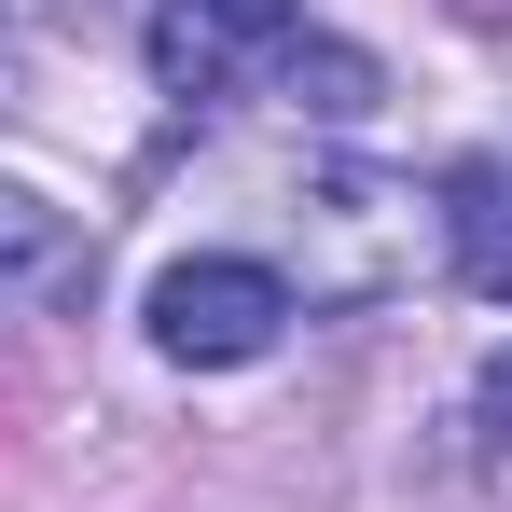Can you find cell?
Listing matches in <instances>:
<instances>
[{"label":"cell","mask_w":512,"mask_h":512,"mask_svg":"<svg viewBox=\"0 0 512 512\" xmlns=\"http://www.w3.org/2000/svg\"><path fill=\"white\" fill-rule=\"evenodd\" d=\"M429 222H443L457 277H471L485 305H512V153H457L443 194H429Z\"/></svg>","instance_id":"4"},{"label":"cell","mask_w":512,"mask_h":512,"mask_svg":"<svg viewBox=\"0 0 512 512\" xmlns=\"http://www.w3.org/2000/svg\"><path fill=\"white\" fill-rule=\"evenodd\" d=\"M471 416H485V443H499V457H512V346H499V360H485V388H471Z\"/></svg>","instance_id":"5"},{"label":"cell","mask_w":512,"mask_h":512,"mask_svg":"<svg viewBox=\"0 0 512 512\" xmlns=\"http://www.w3.org/2000/svg\"><path fill=\"white\" fill-rule=\"evenodd\" d=\"M139 56H153V84H167L180 111L291 97V111H319V125H360V111L388 97L360 42L305 28V0H153V14H139Z\"/></svg>","instance_id":"1"},{"label":"cell","mask_w":512,"mask_h":512,"mask_svg":"<svg viewBox=\"0 0 512 512\" xmlns=\"http://www.w3.org/2000/svg\"><path fill=\"white\" fill-rule=\"evenodd\" d=\"M84 277H97V236L56 208V194L0 180V305H70Z\"/></svg>","instance_id":"3"},{"label":"cell","mask_w":512,"mask_h":512,"mask_svg":"<svg viewBox=\"0 0 512 512\" xmlns=\"http://www.w3.org/2000/svg\"><path fill=\"white\" fill-rule=\"evenodd\" d=\"M0 84H14V56H0Z\"/></svg>","instance_id":"7"},{"label":"cell","mask_w":512,"mask_h":512,"mask_svg":"<svg viewBox=\"0 0 512 512\" xmlns=\"http://www.w3.org/2000/svg\"><path fill=\"white\" fill-rule=\"evenodd\" d=\"M291 319H305V291H291L277 263H250V250H194V263H167V277L139 291V333L167 346L180 374H236V360H263Z\"/></svg>","instance_id":"2"},{"label":"cell","mask_w":512,"mask_h":512,"mask_svg":"<svg viewBox=\"0 0 512 512\" xmlns=\"http://www.w3.org/2000/svg\"><path fill=\"white\" fill-rule=\"evenodd\" d=\"M14 14H42V28H111L125 0H14ZM139 14H153V0H139Z\"/></svg>","instance_id":"6"}]
</instances>
